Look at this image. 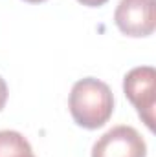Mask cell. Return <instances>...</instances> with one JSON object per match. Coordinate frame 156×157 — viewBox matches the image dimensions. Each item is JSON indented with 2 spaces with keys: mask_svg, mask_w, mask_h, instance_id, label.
Here are the masks:
<instances>
[{
  "mask_svg": "<svg viewBox=\"0 0 156 157\" xmlns=\"http://www.w3.org/2000/svg\"><path fill=\"white\" fill-rule=\"evenodd\" d=\"M26 157H35V155H33V154H31V155H26Z\"/></svg>",
  "mask_w": 156,
  "mask_h": 157,
  "instance_id": "9c48e42d",
  "label": "cell"
},
{
  "mask_svg": "<svg viewBox=\"0 0 156 157\" xmlns=\"http://www.w3.org/2000/svg\"><path fill=\"white\" fill-rule=\"evenodd\" d=\"M123 91L127 99L136 106L138 115L154 128V106H156V71L153 66H140L130 70L123 78Z\"/></svg>",
  "mask_w": 156,
  "mask_h": 157,
  "instance_id": "7a4b0ae2",
  "label": "cell"
},
{
  "mask_svg": "<svg viewBox=\"0 0 156 157\" xmlns=\"http://www.w3.org/2000/svg\"><path fill=\"white\" fill-rule=\"evenodd\" d=\"M24 2H30V4H39V2H44V0H24Z\"/></svg>",
  "mask_w": 156,
  "mask_h": 157,
  "instance_id": "ba28073f",
  "label": "cell"
},
{
  "mask_svg": "<svg viewBox=\"0 0 156 157\" xmlns=\"http://www.w3.org/2000/svg\"><path fill=\"white\" fill-rule=\"evenodd\" d=\"M77 2H81L83 6H88V7H99V6L107 4L109 0H77Z\"/></svg>",
  "mask_w": 156,
  "mask_h": 157,
  "instance_id": "52a82bcc",
  "label": "cell"
},
{
  "mask_svg": "<svg viewBox=\"0 0 156 157\" xmlns=\"http://www.w3.org/2000/svg\"><path fill=\"white\" fill-rule=\"evenodd\" d=\"M6 101H7V84L0 77V110L6 106Z\"/></svg>",
  "mask_w": 156,
  "mask_h": 157,
  "instance_id": "8992f818",
  "label": "cell"
},
{
  "mask_svg": "<svg viewBox=\"0 0 156 157\" xmlns=\"http://www.w3.org/2000/svg\"><path fill=\"white\" fill-rule=\"evenodd\" d=\"M68 106L79 126L86 130H97L112 117L114 95L109 84H105L103 80L86 77L74 84Z\"/></svg>",
  "mask_w": 156,
  "mask_h": 157,
  "instance_id": "6da1fadb",
  "label": "cell"
},
{
  "mask_svg": "<svg viewBox=\"0 0 156 157\" xmlns=\"http://www.w3.org/2000/svg\"><path fill=\"white\" fill-rule=\"evenodd\" d=\"M92 157H147V144L132 126H116L96 141Z\"/></svg>",
  "mask_w": 156,
  "mask_h": 157,
  "instance_id": "277c9868",
  "label": "cell"
},
{
  "mask_svg": "<svg viewBox=\"0 0 156 157\" xmlns=\"http://www.w3.org/2000/svg\"><path fill=\"white\" fill-rule=\"evenodd\" d=\"M114 22L127 37L153 35L156 28V0H119Z\"/></svg>",
  "mask_w": 156,
  "mask_h": 157,
  "instance_id": "3957f363",
  "label": "cell"
},
{
  "mask_svg": "<svg viewBox=\"0 0 156 157\" xmlns=\"http://www.w3.org/2000/svg\"><path fill=\"white\" fill-rule=\"evenodd\" d=\"M31 154V146L22 133L15 130L0 132V157H26Z\"/></svg>",
  "mask_w": 156,
  "mask_h": 157,
  "instance_id": "5b68a950",
  "label": "cell"
}]
</instances>
